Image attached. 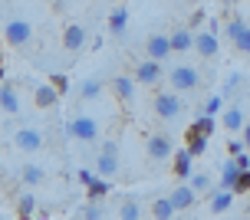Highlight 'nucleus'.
<instances>
[{
	"mask_svg": "<svg viewBox=\"0 0 250 220\" xmlns=\"http://www.w3.org/2000/svg\"><path fill=\"white\" fill-rule=\"evenodd\" d=\"M175 214H178V210H175V204H171L168 197H158V200L151 204V217H155V220H171Z\"/></svg>",
	"mask_w": 250,
	"mask_h": 220,
	"instance_id": "nucleus-25",
	"label": "nucleus"
},
{
	"mask_svg": "<svg viewBox=\"0 0 250 220\" xmlns=\"http://www.w3.org/2000/svg\"><path fill=\"white\" fill-rule=\"evenodd\" d=\"M20 181H23L26 187H40V184L46 181V168H40V164H33V161H30V164H23V168H20Z\"/></svg>",
	"mask_w": 250,
	"mask_h": 220,
	"instance_id": "nucleus-21",
	"label": "nucleus"
},
{
	"mask_svg": "<svg viewBox=\"0 0 250 220\" xmlns=\"http://www.w3.org/2000/svg\"><path fill=\"white\" fill-rule=\"evenodd\" d=\"M194 3H201V0H194Z\"/></svg>",
	"mask_w": 250,
	"mask_h": 220,
	"instance_id": "nucleus-44",
	"label": "nucleus"
},
{
	"mask_svg": "<svg viewBox=\"0 0 250 220\" xmlns=\"http://www.w3.org/2000/svg\"><path fill=\"white\" fill-rule=\"evenodd\" d=\"M188 184H191V187H194V194H211V187H214V184H211V178H208V174H204V171H198V174H191V178H188Z\"/></svg>",
	"mask_w": 250,
	"mask_h": 220,
	"instance_id": "nucleus-30",
	"label": "nucleus"
},
{
	"mask_svg": "<svg viewBox=\"0 0 250 220\" xmlns=\"http://www.w3.org/2000/svg\"><path fill=\"white\" fill-rule=\"evenodd\" d=\"M132 76H135L138 86H158V82L165 79V69H162V62H158V60H148V56H145V60L132 69Z\"/></svg>",
	"mask_w": 250,
	"mask_h": 220,
	"instance_id": "nucleus-9",
	"label": "nucleus"
},
{
	"mask_svg": "<svg viewBox=\"0 0 250 220\" xmlns=\"http://www.w3.org/2000/svg\"><path fill=\"white\" fill-rule=\"evenodd\" d=\"M221 109H224V96H211L208 99V102H204V115H214V119H217V115H221Z\"/></svg>",
	"mask_w": 250,
	"mask_h": 220,
	"instance_id": "nucleus-32",
	"label": "nucleus"
},
{
	"mask_svg": "<svg viewBox=\"0 0 250 220\" xmlns=\"http://www.w3.org/2000/svg\"><path fill=\"white\" fill-rule=\"evenodd\" d=\"M102 82L99 79H86V82H83V86H79V99H83V102H92V99H99L102 96Z\"/></svg>",
	"mask_w": 250,
	"mask_h": 220,
	"instance_id": "nucleus-28",
	"label": "nucleus"
},
{
	"mask_svg": "<svg viewBox=\"0 0 250 220\" xmlns=\"http://www.w3.org/2000/svg\"><path fill=\"white\" fill-rule=\"evenodd\" d=\"M60 99L62 96L53 82H37V86H33V105H37L40 112H53L60 105Z\"/></svg>",
	"mask_w": 250,
	"mask_h": 220,
	"instance_id": "nucleus-10",
	"label": "nucleus"
},
{
	"mask_svg": "<svg viewBox=\"0 0 250 220\" xmlns=\"http://www.w3.org/2000/svg\"><path fill=\"white\" fill-rule=\"evenodd\" d=\"M105 26H109V33H112V37H122L125 26H128V10H125V7H115V10L109 13Z\"/></svg>",
	"mask_w": 250,
	"mask_h": 220,
	"instance_id": "nucleus-22",
	"label": "nucleus"
},
{
	"mask_svg": "<svg viewBox=\"0 0 250 220\" xmlns=\"http://www.w3.org/2000/svg\"><path fill=\"white\" fill-rule=\"evenodd\" d=\"M247 210H250V204H247Z\"/></svg>",
	"mask_w": 250,
	"mask_h": 220,
	"instance_id": "nucleus-45",
	"label": "nucleus"
},
{
	"mask_svg": "<svg viewBox=\"0 0 250 220\" xmlns=\"http://www.w3.org/2000/svg\"><path fill=\"white\" fill-rule=\"evenodd\" d=\"M234 49H237V53H244V56H250V26H244V33L234 40Z\"/></svg>",
	"mask_w": 250,
	"mask_h": 220,
	"instance_id": "nucleus-34",
	"label": "nucleus"
},
{
	"mask_svg": "<svg viewBox=\"0 0 250 220\" xmlns=\"http://www.w3.org/2000/svg\"><path fill=\"white\" fill-rule=\"evenodd\" d=\"M0 62H3V49H0Z\"/></svg>",
	"mask_w": 250,
	"mask_h": 220,
	"instance_id": "nucleus-43",
	"label": "nucleus"
},
{
	"mask_svg": "<svg viewBox=\"0 0 250 220\" xmlns=\"http://www.w3.org/2000/svg\"><path fill=\"white\" fill-rule=\"evenodd\" d=\"M112 92L115 99L122 102V105H132L135 102V92H138V82H135V76H112Z\"/></svg>",
	"mask_w": 250,
	"mask_h": 220,
	"instance_id": "nucleus-12",
	"label": "nucleus"
},
{
	"mask_svg": "<svg viewBox=\"0 0 250 220\" xmlns=\"http://www.w3.org/2000/svg\"><path fill=\"white\" fill-rule=\"evenodd\" d=\"M247 151V145H244V138H230V145H227V155L234 158V155H244Z\"/></svg>",
	"mask_w": 250,
	"mask_h": 220,
	"instance_id": "nucleus-37",
	"label": "nucleus"
},
{
	"mask_svg": "<svg viewBox=\"0 0 250 220\" xmlns=\"http://www.w3.org/2000/svg\"><path fill=\"white\" fill-rule=\"evenodd\" d=\"M185 148L191 151V158H201V155L208 151V135H201L194 125H188V132H185Z\"/></svg>",
	"mask_w": 250,
	"mask_h": 220,
	"instance_id": "nucleus-17",
	"label": "nucleus"
},
{
	"mask_svg": "<svg viewBox=\"0 0 250 220\" xmlns=\"http://www.w3.org/2000/svg\"><path fill=\"white\" fill-rule=\"evenodd\" d=\"M234 204V191H224V187H211V214H227Z\"/></svg>",
	"mask_w": 250,
	"mask_h": 220,
	"instance_id": "nucleus-19",
	"label": "nucleus"
},
{
	"mask_svg": "<svg viewBox=\"0 0 250 220\" xmlns=\"http://www.w3.org/2000/svg\"><path fill=\"white\" fill-rule=\"evenodd\" d=\"M50 82L60 89V96H66V92H69V76H66V73H50Z\"/></svg>",
	"mask_w": 250,
	"mask_h": 220,
	"instance_id": "nucleus-35",
	"label": "nucleus"
},
{
	"mask_svg": "<svg viewBox=\"0 0 250 220\" xmlns=\"http://www.w3.org/2000/svg\"><path fill=\"white\" fill-rule=\"evenodd\" d=\"M60 43H62V49L66 53H83L86 49V43H89V30L83 23H62V37H60Z\"/></svg>",
	"mask_w": 250,
	"mask_h": 220,
	"instance_id": "nucleus-8",
	"label": "nucleus"
},
{
	"mask_svg": "<svg viewBox=\"0 0 250 220\" xmlns=\"http://www.w3.org/2000/svg\"><path fill=\"white\" fill-rule=\"evenodd\" d=\"M112 187H109V181L105 178H92V181L86 184V194H89V200H102V197L109 194Z\"/></svg>",
	"mask_w": 250,
	"mask_h": 220,
	"instance_id": "nucleus-27",
	"label": "nucleus"
},
{
	"mask_svg": "<svg viewBox=\"0 0 250 220\" xmlns=\"http://www.w3.org/2000/svg\"><path fill=\"white\" fill-rule=\"evenodd\" d=\"M0 112H7V115L20 112V89L13 82H0Z\"/></svg>",
	"mask_w": 250,
	"mask_h": 220,
	"instance_id": "nucleus-15",
	"label": "nucleus"
},
{
	"mask_svg": "<svg viewBox=\"0 0 250 220\" xmlns=\"http://www.w3.org/2000/svg\"><path fill=\"white\" fill-rule=\"evenodd\" d=\"M168 40H171V53H191V49H194V30H191V26L171 30Z\"/></svg>",
	"mask_w": 250,
	"mask_h": 220,
	"instance_id": "nucleus-16",
	"label": "nucleus"
},
{
	"mask_svg": "<svg viewBox=\"0 0 250 220\" xmlns=\"http://www.w3.org/2000/svg\"><path fill=\"white\" fill-rule=\"evenodd\" d=\"M234 161H237L240 171H247V168H250V158H247V155H234Z\"/></svg>",
	"mask_w": 250,
	"mask_h": 220,
	"instance_id": "nucleus-39",
	"label": "nucleus"
},
{
	"mask_svg": "<svg viewBox=\"0 0 250 220\" xmlns=\"http://www.w3.org/2000/svg\"><path fill=\"white\" fill-rule=\"evenodd\" d=\"M168 200L175 204V210H191L194 204H198V194H194V187H191V184H178V187H171Z\"/></svg>",
	"mask_w": 250,
	"mask_h": 220,
	"instance_id": "nucleus-14",
	"label": "nucleus"
},
{
	"mask_svg": "<svg viewBox=\"0 0 250 220\" xmlns=\"http://www.w3.org/2000/svg\"><path fill=\"white\" fill-rule=\"evenodd\" d=\"M240 86H244V73H230V76H227V82H224V96H234Z\"/></svg>",
	"mask_w": 250,
	"mask_h": 220,
	"instance_id": "nucleus-33",
	"label": "nucleus"
},
{
	"mask_svg": "<svg viewBox=\"0 0 250 220\" xmlns=\"http://www.w3.org/2000/svg\"><path fill=\"white\" fill-rule=\"evenodd\" d=\"M33 214H37V197L26 191V194L17 197V217L20 220H33Z\"/></svg>",
	"mask_w": 250,
	"mask_h": 220,
	"instance_id": "nucleus-24",
	"label": "nucleus"
},
{
	"mask_svg": "<svg viewBox=\"0 0 250 220\" xmlns=\"http://www.w3.org/2000/svg\"><path fill=\"white\" fill-rule=\"evenodd\" d=\"M96 174L99 178H115L119 174V141L115 138L102 141V151H99V158H96Z\"/></svg>",
	"mask_w": 250,
	"mask_h": 220,
	"instance_id": "nucleus-6",
	"label": "nucleus"
},
{
	"mask_svg": "<svg viewBox=\"0 0 250 220\" xmlns=\"http://www.w3.org/2000/svg\"><path fill=\"white\" fill-rule=\"evenodd\" d=\"M3 40L10 43V46L23 49L33 43V26H30V20H23V17H13L10 23L3 26Z\"/></svg>",
	"mask_w": 250,
	"mask_h": 220,
	"instance_id": "nucleus-7",
	"label": "nucleus"
},
{
	"mask_svg": "<svg viewBox=\"0 0 250 220\" xmlns=\"http://www.w3.org/2000/svg\"><path fill=\"white\" fill-rule=\"evenodd\" d=\"M244 26H247V20H240V17H234V20H227V26H224V37L234 43V40L244 33Z\"/></svg>",
	"mask_w": 250,
	"mask_h": 220,
	"instance_id": "nucleus-31",
	"label": "nucleus"
},
{
	"mask_svg": "<svg viewBox=\"0 0 250 220\" xmlns=\"http://www.w3.org/2000/svg\"><path fill=\"white\" fill-rule=\"evenodd\" d=\"M244 145H247V151H250V122H244Z\"/></svg>",
	"mask_w": 250,
	"mask_h": 220,
	"instance_id": "nucleus-41",
	"label": "nucleus"
},
{
	"mask_svg": "<svg viewBox=\"0 0 250 220\" xmlns=\"http://www.w3.org/2000/svg\"><path fill=\"white\" fill-rule=\"evenodd\" d=\"M145 56L148 60H158V62L168 60L171 56V40H168V33H151L145 40Z\"/></svg>",
	"mask_w": 250,
	"mask_h": 220,
	"instance_id": "nucleus-13",
	"label": "nucleus"
},
{
	"mask_svg": "<svg viewBox=\"0 0 250 220\" xmlns=\"http://www.w3.org/2000/svg\"><path fill=\"white\" fill-rule=\"evenodd\" d=\"M194 49H198L201 60H214L221 49V37L214 30H194Z\"/></svg>",
	"mask_w": 250,
	"mask_h": 220,
	"instance_id": "nucleus-11",
	"label": "nucleus"
},
{
	"mask_svg": "<svg viewBox=\"0 0 250 220\" xmlns=\"http://www.w3.org/2000/svg\"><path fill=\"white\" fill-rule=\"evenodd\" d=\"M145 155H148L151 164H165V161L175 158V145L165 132H151L148 141H145Z\"/></svg>",
	"mask_w": 250,
	"mask_h": 220,
	"instance_id": "nucleus-3",
	"label": "nucleus"
},
{
	"mask_svg": "<svg viewBox=\"0 0 250 220\" xmlns=\"http://www.w3.org/2000/svg\"><path fill=\"white\" fill-rule=\"evenodd\" d=\"M240 178V168H237V161L230 158L224 161V168H221V181H217V187H224V191H234V184H237Z\"/></svg>",
	"mask_w": 250,
	"mask_h": 220,
	"instance_id": "nucleus-23",
	"label": "nucleus"
},
{
	"mask_svg": "<svg viewBox=\"0 0 250 220\" xmlns=\"http://www.w3.org/2000/svg\"><path fill=\"white\" fill-rule=\"evenodd\" d=\"M191 151H188V148H181V151H175V158H171V174H175V178H181V181H185V178H191Z\"/></svg>",
	"mask_w": 250,
	"mask_h": 220,
	"instance_id": "nucleus-20",
	"label": "nucleus"
},
{
	"mask_svg": "<svg viewBox=\"0 0 250 220\" xmlns=\"http://www.w3.org/2000/svg\"><path fill=\"white\" fill-rule=\"evenodd\" d=\"M244 122H247V115H244V109L240 105H230V109H224V115H221V125H224V132H244Z\"/></svg>",
	"mask_w": 250,
	"mask_h": 220,
	"instance_id": "nucleus-18",
	"label": "nucleus"
},
{
	"mask_svg": "<svg viewBox=\"0 0 250 220\" xmlns=\"http://www.w3.org/2000/svg\"><path fill=\"white\" fill-rule=\"evenodd\" d=\"M76 178H79V184H89V181H92V171L83 168V171H76Z\"/></svg>",
	"mask_w": 250,
	"mask_h": 220,
	"instance_id": "nucleus-40",
	"label": "nucleus"
},
{
	"mask_svg": "<svg viewBox=\"0 0 250 220\" xmlns=\"http://www.w3.org/2000/svg\"><path fill=\"white\" fill-rule=\"evenodd\" d=\"M151 109H155V115H158V119L175 122L178 115L185 112V102H181V96H178V92H158V96L151 99Z\"/></svg>",
	"mask_w": 250,
	"mask_h": 220,
	"instance_id": "nucleus-4",
	"label": "nucleus"
},
{
	"mask_svg": "<svg viewBox=\"0 0 250 220\" xmlns=\"http://www.w3.org/2000/svg\"><path fill=\"white\" fill-rule=\"evenodd\" d=\"M165 79H168V86H171V92H194V89L201 86V73L194 69V66H171V73H165Z\"/></svg>",
	"mask_w": 250,
	"mask_h": 220,
	"instance_id": "nucleus-2",
	"label": "nucleus"
},
{
	"mask_svg": "<svg viewBox=\"0 0 250 220\" xmlns=\"http://www.w3.org/2000/svg\"><path fill=\"white\" fill-rule=\"evenodd\" d=\"M191 125H194V128H198L201 135H208V138H211V135H214V128H217V119H214V115H204V112H198Z\"/></svg>",
	"mask_w": 250,
	"mask_h": 220,
	"instance_id": "nucleus-29",
	"label": "nucleus"
},
{
	"mask_svg": "<svg viewBox=\"0 0 250 220\" xmlns=\"http://www.w3.org/2000/svg\"><path fill=\"white\" fill-rule=\"evenodd\" d=\"M3 76H7V69H3V62H0V82H7V79H3Z\"/></svg>",
	"mask_w": 250,
	"mask_h": 220,
	"instance_id": "nucleus-42",
	"label": "nucleus"
},
{
	"mask_svg": "<svg viewBox=\"0 0 250 220\" xmlns=\"http://www.w3.org/2000/svg\"><path fill=\"white\" fill-rule=\"evenodd\" d=\"M204 20H208V17H204V10H194L191 17H188V26H191V30H198V23H204Z\"/></svg>",
	"mask_w": 250,
	"mask_h": 220,
	"instance_id": "nucleus-38",
	"label": "nucleus"
},
{
	"mask_svg": "<svg viewBox=\"0 0 250 220\" xmlns=\"http://www.w3.org/2000/svg\"><path fill=\"white\" fill-rule=\"evenodd\" d=\"M62 132H66V138H76V141L92 145L99 138V122L92 115H76V119H69V122L62 125Z\"/></svg>",
	"mask_w": 250,
	"mask_h": 220,
	"instance_id": "nucleus-1",
	"label": "nucleus"
},
{
	"mask_svg": "<svg viewBox=\"0 0 250 220\" xmlns=\"http://www.w3.org/2000/svg\"><path fill=\"white\" fill-rule=\"evenodd\" d=\"M43 145H46V135L40 132V128H33V125H26V128H17V132H13V148H20L23 155H40Z\"/></svg>",
	"mask_w": 250,
	"mask_h": 220,
	"instance_id": "nucleus-5",
	"label": "nucleus"
},
{
	"mask_svg": "<svg viewBox=\"0 0 250 220\" xmlns=\"http://www.w3.org/2000/svg\"><path fill=\"white\" fill-rule=\"evenodd\" d=\"M83 220H102V207H99V200H89L86 207H83Z\"/></svg>",
	"mask_w": 250,
	"mask_h": 220,
	"instance_id": "nucleus-36",
	"label": "nucleus"
},
{
	"mask_svg": "<svg viewBox=\"0 0 250 220\" xmlns=\"http://www.w3.org/2000/svg\"><path fill=\"white\" fill-rule=\"evenodd\" d=\"M119 220H142V204H138L135 197H125V200H122Z\"/></svg>",
	"mask_w": 250,
	"mask_h": 220,
	"instance_id": "nucleus-26",
	"label": "nucleus"
}]
</instances>
